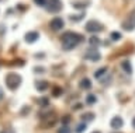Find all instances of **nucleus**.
I'll use <instances>...</instances> for the list:
<instances>
[{"label":"nucleus","mask_w":135,"mask_h":133,"mask_svg":"<svg viewBox=\"0 0 135 133\" xmlns=\"http://www.w3.org/2000/svg\"><path fill=\"white\" fill-rule=\"evenodd\" d=\"M4 81H6V86H7L8 90L16 91V90H18V87L21 86V83H23V77L16 72H8L6 74Z\"/></svg>","instance_id":"nucleus-2"},{"label":"nucleus","mask_w":135,"mask_h":133,"mask_svg":"<svg viewBox=\"0 0 135 133\" xmlns=\"http://www.w3.org/2000/svg\"><path fill=\"white\" fill-rule=\"evenodd\" d=\"M84 30L87 32H90V34H97V32H101L104 30V25L99 21H96V20H90L86 25H84Z\"/></svg>","instance_id":"nucleus-5"},{"label":"nucleus","mask_w":135,"mask_h":133,"mask_svg":"<svg viewBox=\"0 0 135 133\" xmlns=\"http://www.w3.org/2000/svg\"><path fill=\"white\" fill-rule=\"evenodd\" d=\"M13 11H14L13 9H8V10H7V14H13Z\"/></svg>","instance_id":"nucleus-36"},{"label":"nucleus","mask_w":135,"mask_h":133,"mask_svg":"<svg viewBox=\"0 0 135 133\" xmlns=\"http://www.w3.org/2000/svg\"><path fill=\"white\" fill-rule=\"evenodd\" d=\"M84 13H80V14H78V15H70L69 17V20H72V21H80V20H83L84 18Z\"/></svg>","instance_id":"nucleus-25"},{"label":"nucleus","mask_w":135,"mask_h":133,"mask_svg":"<svg viewBox=\"0 0 135 133\" xmlns=\"http://www.w3.org/2000/svg\"><path fill=\"white\" fill-rule=\"evenodd\" d=\"M0 51H2V45H0Z\"/></svg>","instance_id":"nucleus-39"},{"label":"nucleus","mask_w":135,"mask_h":133,"mask_svg":"<svg viewBox=\"0 0 135 133\" xmlns=\"http://www.w3.org/2000/svg\"><path fill=\"white\" fill-rule=\"evenodd\" d=\"M132 127H134V129H135V118H134V119H132Z\"/></svg>","instance_id":"nucleus-37"},{"label":"nucleus","mask_w":135,"mask_h":133,"mask_svg":"<svg viewBox=\"0 0 135 133\" xmlns=\"http://www.w3.org/2000/svg\"><path fill=\"white\" fill-rule=\"evenodd\" d=\"M122 38V35H121V32H118V31H113L111 34H110V39L113 41V42H115V41H120Z\"/></svg>","instance_id":"nucleus-19"},{"label":"nucleus","mask_w":135,"mask_h":133,"mask_svg":"<svg viewBox=\"0 0 135 133\" xmlns=\"http://www.w3.org/2000/svg\"><path fill=\"white\" fill-rule=\"evenodd\" d=\"M17 9H18L20 11H25V10L28 9V7H27V6H24V4H18V6H17Z\"/></svg>","instance_id":"nucleus-33"},{"label":"nucleus","mask_w":135,"mask_h":133,"mask_svg":"<svg viewBox=\"0 0 135 133\" xmlns=\"http://www.w3.org/2000/svg\"><path fill=\"white\" fill-rule=\"evenodd\" d=\"M62 94H63V88L61 86H54L52 87V97L59 98V97H62Z\"/></svg>","instance_id":"nucleus-16"},{"label":"nucleus","mask_w":135,"mask_h":133,"mask_svg":"<svg viewBox=\"0 0 135 133\" xmlns=\"http://www.w3.org/2000/svg\"><path fill=\"white\" fill-rule=\"evenodd\" d=\"M110 126L113 129H115V130H118V129H121L124 126V120H122L121 116H114V118L110 120Z\"/></svg>","instance_id":"nucleus-12"},{"label":"nucleus","mask_w":135,"mask_h":133,"mask_svg":"<svg viewBox=\"0 0 135 133\" xmlns=\"http://www.w3.org/2000/svg\"><path fill=\"white\" fill-rule=\"evenodd\" d=\"M96 102H97V97L94 94H87L86 95V104L87 105H94Z\"/></svg>","instance_id":"nucleus-18"},{"label":"nucleus","mask_w":135,"mask_h":133,"mask_svg":"<svg viewBox=\"0 0 135 133\" xmlns=\"http://www.w3.org/2000/svg\"><path fill=\"white\" fill-rule=\"evenodd\" d=\"M86 127H87V125H86V122H80L78 126L75 127V132L76 133H83L84 130H86Z\"/></svg>","instance_id":"nucleus-21"},{"label":"nucleus","mask_w":135,"mask_h":133,"mask_svg":"<svg viewBox=\"0 0 135 133\" xmlns=\"http://www.w3.org/2000/svg\"><path fill=\"white\" fill-rule=\"evenodd\" d=\"M38 38H40V32L38 31H28L27 34L24 35V41L27 44H34V42H37L38 41Z\"/></svg>","instance_id":"nucleus-9"},{"label":"nucleus","mask_w":135,"mask_h":133,"mask_svg":"<svg viewBox=\"0 0 135 133\" xmlns=\"http://www.w3.org/2000/svg\"><path fill=\"white\" fill-rule=\"evenodd\" d=\"M37 104L41 107H48L49 105V98L48 97H41V98L37 99Z\"/></svg>","instance_id":"nucleus-20"},{"label":"nucleus","mask_w":135,"mask_h":133,"mask_svg":"<svg viewBox=\"0 0 135 133\" xmlns=\"http://www.w3.org/2000/svg\"><path fill=\"white\" fill-rule=\"evenodd\" d=\"M121 67H122V70H124L127 74H132V65H131V62L128 59H125L124 62H122Z\"/></svg>","instance_id":"nucleus-15"},{"label":"nucleus","mask_w":135,"mask_h":133,"mask_svg":"<svg viewBox=\"0 0 135 133\" xmlns=\"http://www.w3.org/2000/svg\"><path fill=\"white\" fill-rule=\"evenodd\" d=\"M63 27H65V21H63L61 17H55L49 21V28L54 32H58V31L63 30Z\"/></svg>","instance_id":"nucleus-8"},{"label":"nucleus","mask_w":135,"mask_h":133,"mask_svg":"<svg viewBox=\"0 0 135 133\" xmlns=\"http://www.w3.org/2000/svg\"><path fill=\"white\" fill-rule=\"evenodd\" d=\"M80 118H82L83 122H91V120H94L96 115L93 114V112H84V114H82Z\"/></svg>","instance_id":"nucleus-17"},{"label":"nucleus","mask_w":135,"mask_h":133,"mask_svg":"<svg viewBox=\"0 0 135 133\" xmlns=\"http://www.w3.org/2000/svg\"><path fill=\"white\" fill-rule=\"evenodd\" d=\"M3 98H4V91H3L2 87H0V101H2Z\"/></svg>","instance_id":"nucleus-35"},{"label":"nucleus","mask_w":135,"mask_h":133,"mask_svg":"<svg viewBox=\"0 0 135 133\" xmlns=\"http://www.w3.org/2000/svg\"><path fill=\"white\" fill-rule=\"evenodd\" d=\"M30 112H31V107H28V105H25V107H23L21 108V111H20V115L21 116H27Z\"/></svg>","instance_id":"nucleus-23"},{"label":"nucleus","mask_w":135,"mask_h":133,"mask_svg":"<svg viewBox=\"0 0 135 133\" xmlns=\"http://www.w3.org/2000/svg\"><path fill=\"white\" fill-rule=\"evenodd\" d=\"M56 133H70L69 125H62V126L56 130Z\"/></svg>","instance_id":"nucleus-24"},{"label":"nucleus","mask_w":135,"mask_h":133,"mask_svg":"<svg viewBox=\"0 0 135 133\" xmlns=\"http://www.w3.org/2000/svg\"><path fill=\"white\" fill-rule=\"evenodd\" d=\"M89 45H90L91 48H99L101 45V39L96 35H91L90 38H89Z\"/></svg>","instance_id":"nucleus-14"},{"label":"nucleus","mask_w":135,"mask_h":133,"mask_svg":"<svg viewBox=\"0 0 135 133\" xmlns=\"http://www.w3.org/2000/svg\"><path fill=\"white\" fill-rule=\"evenodd\" d=\"M72 6L76 10H83L90 6V0H75V2H72Z\"/></svg>","instance_id":"nucleus-11"},{"label":"nucleus","mask_w":135,"mask_h":133,"mask_svg":"<svg viewBox=\"0 0 135 133\" xmlns=\"http://www.w3.org/2000/svg\"><path fill=\"white\" fill-rule=\"evenodd\" d=\"M117 133H118V132H117Z\"/></svg>","instance_id":"nucleus-40"},{"label":"nucleus","mask_w":135,"mask_h":133,"mask_svg":"<svg viewBox=\"0 0 135 133\" xmlns=\"http://www.w3.org/2000/svg\"><path fill=\"white\" fill-rule=\"evenodd\" d=\"M105 73H107V67H100L99 70H96V72H94V77L99 80V78H100L101 76H104Z\"/></svg>","instance_id":"nucleus-22"},{"label":"nucleus","mask_w":135,"mask_h":133,"mask_svg":"<svg viewBox=\"0 0 135 133\" xmlns=\"http://www.w3.org/2000/svg\"><path fill=\"white\" fill-rule=\"evenodd\" d=\"M84 59L86 60H90V62H99L101 59V53L97 51V48H89L86 52H84Z\"/></svg>","instance_id":"nucleus-7"},{"label":"nucleus","mask_w":135,"mask_h":133,"mask_svg":"<svg viewBox=\"0 0 135 133\" xmlns=\"http://www.w3.org/2000/svg\"><path fill=\"white\" fill-rule=\"evenodd\" d=\"M34 3H35L37 6H45L46 0H34Z\"/></svg>","instance_id":"nucleus-32"},{"label":"nucleus","mask_w":135,"mask_h":133,"mask_svg":"<svg viewBox=\"0 0 135 133\" xmlns=\"http://www.w3.org/2000/svg\"><path fill=\"white\" fill-rule=\"evenodd\" d=\"M45 10L48 11L51 14H55V13H59V11L62 10V2L61 0H46L45 3Z\"/></svg>","instance_id":"nucleus-4"},{"label":"nucleus","mask_w":135,"mask_h":133,"mask_svg":"<svg viewBox=\"0 0 135 133\" xmlns=\"http://www.w3.org/2000/svg\"><path fill=\"white\" fill-rule=\"evenodd\" d=\"M79 88H82V90H90L91 88V80H90V78H87V77L82 78V80L79 81Z\"/></svg>","instance_id":"nucleus-13"},{"label":"nucleus","mask_w":135,"mask_h":133,"mask_svg":"<svg viewBox=\"0 0 135 133\" xmlns=\"http://www.w3.org/2000/svg\"><path fill=\"white\" fill-rule=\"evenodd\" d=\"M34 73H35V74L45 73V67H42V66H37V67H34Z\"/></svg>","instance_id":"nucleus-29"},{"label":"nucleus","mask_w":135,"mask_h":133,"mask_svg":"<svg viewBox=\"0 0 135 133\" xmlns=\"http://www.w3.org/2000/svg\"><path fill=\"white\" fill-rule=\"evenodd\" d=\"M10 65H13V66H24V65H25V60H23V59H16V60H13Z\"/></svg>","instance_id":"nucleus-27"},{"label":"nucleus","mask_w":135,"mask_h":133,"mask_svg":"<svg viewBox=\"0 0 135 133\" xmlns=\"http://www.w3.org/2000/svg\"><path fill=\"white\" fill-rule=\"evenodd\" d=\"M46 55L44 52H38V53H34V59H37V60H42V59H45Z\"/></svg>","instance_id":"nucleus-26"},{"label":"nucleus","mask_w":135,"mask_h":133,"mask_svg":"<svg viewBox=\"0 0 135 133\" xmlns=\"http://www.w3.org/2000/svg\"><path fill=\"white\" fill-rule=\"evenodd\" d=\"M91 133H101V132H99V130H93Z\"/></svg>","instance_id":"nucleus-38"},{"label":"nucleus","mask_w":135,"mask_h":133,"mask_svg":"<svg viewBox=\"0 0 135 133\" xmlns=\"http://www.w3.org/2000/svg\"><path fill=\"white\" fill-rule=\"evenodd\" d=\"M0 133H16V130H14V129H13L11 126H7V127H4Z\"/></svg>","instance_id":"nucleus-30"},{"label":"nucleus","mask_w":135,"mask_h":133,"mask_svg":"<svg viewBox=\"0 0 135 133\" xmlns=\"http://www.w3.org/2000/svg\"><path fill=\"white\" fill-rule=\"evenodd\" d=\"M121 28L124 31H128V32L135 30V11H132V13L121 23Z\"/></svg>","instance_id":"nucleus-6"},{"label":"nucleus","mask_w":135,"mask_h":133,"mask_svg":"<svg viewBox=\"0 0 135 133\" xmlns=\"http://www.w3.org/2000/svg\"><path fill=\"white\" fill-rule=\"evenodd\" d=\"M4 34H6V27H4L3 24H2V25H0V35L3 36Z\"/></svg>","instance_id":"nucleus-34"},{"label":"nucleus","mask_w":135,"mask_h":133,"mask_svg":"<svg viewBox=\"0 0 135 133\" xmlns=\"http://www.w3.org/2000/svg\"><path fill=\"white\" fill-rule=\"evenodd\" d=\"M82 107H83V104L78 102V104H73V105H72V109H73V111H78V109H82Z\"/></svg>","instance_id":"nucleus-31"},{"label":"nucleus","mask_w":135,"mask_h":133,"mask_svg":"<svg viewBox=\"0 0 135 133\" xmlns=\"http://www.w3.org/2000/svg\"><path fill=\"white\" fill-rule=\"evenodd\" d=\"M70 120H72V116H70V115H65V116L61 119V122H62V125H69Z\"/></svg>","instance_id":"nucleus-28"},{"label":"nucleus","mask_w":135,"mask_h":133,"mask_svg":"<svg viewBox=\"0 0 135 133\" xmlns=\"http://www.w3.org/2000/svg\"><path fill=\"white\" fill-rule=\"evenodd\" d=\"M56 122H58V114L55 111H52L51 114H48L46 116H44V118L41 119L40 127L41 129H51L56 125Z\"/></svg>","instance_id":"nucleus-3"},{"label":"nucleus","mask_w":135,"mask_h":133,"mask_svg":"<svg viewBox=\"0 0 135 133\" xmlns=\"http://www.w3.org/2000/svg\"><path fill=\"white\" fill-rule=\"evenodd\" d=\"M83 41H84V36L82 34H78V32H73V31H68L65 34H62V36H61V44H62L63 51H73Z\"/></svg>","instance_id":"nucleus-1"},{"label":"nucleus","mask_w":135,"mask_h":133,"mask_svg":"<svg viewBox=\"0 0 135 133\" xmlns=\"http://www.w3.org/2000/svg\"><path fill=\"white\" fill-rule=\"evenodd\" d=\"M34 86H35V88L38 93H45L46 90H48V87H49V83L46 81V80H35V83H34Z\"/></svg>","instance_id":"nucleus-10"}]
</instances>
